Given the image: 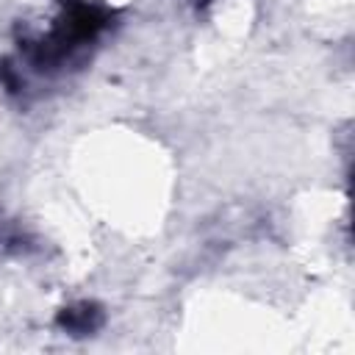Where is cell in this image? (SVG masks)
Here are the masks:
<instances>
[]
</instances>
